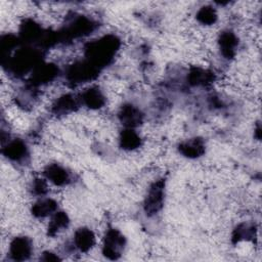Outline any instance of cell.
<instances>
[{"label":"cell","instance_id":"obj_1","mask_svg":"<svg viewBox=\"0 0 262 262\" xmlns=\"http://www.w3.org/2000/svg\"><path fill=\"white\" fill-rule=\"evenodd\" d=\"M125 245V238L120 231L110 229L104 237L103 254L111 259H116L120 256Z\"/></svg>","mask_w":262,"mask_h":262},{"label":"cell","instance_id":"obj_2","mask_svg":"<svg viewBox=\"0 0 262 262\" xmlns=\"http://www.w3.org/2000/svg\"><path fill=\"white\" fill-rule=\"evenodd\" d=\"M164 202V185L163 181L155 182L148 189L145 200V211L148 214H155L161 210Z\"/></svg>","mask_w":262,"mask_h":262},{"label":"cell","instance_id":"obj_3","mask_svg":"<svg viewBox=\"0 0 262 262\" xmlns=\"http://www.w3.org/2000/svg\"><path fill=\"white\" fill-rule=\"evenodd\" d=\"M9 253L14 260H26L32 253V244L26 236L15 237L9 248Z\"/></svg>","mask_w":262,"mask_h":262},{"label":"cell","instance_id":"obj_4","mask_svg":"<svg viewBox=\"0 0 262 262\" xmlns=\"http://www.w3.org/2000/svg\"><path fill=\"white\" fill-rule=\"evenodd\" d=\"M120 120L126 127H135L140 124L142 115L140 111L132 104H126L120 112Z\"/></svg>","mask_w":262,"mask_h":262},{"label":"cell","instance_id":"obj_5","mask_svg":"<svg viewBox=\"0 0 262 262\" xmlns=\"http://www.w3.org/2000/svg\"><path fill=\"white\" fill-rule=\"evenodd\" d=\"M237 38L236 36L229 31L223 32L220 37H219V46H220V51L222 52V54L227 57L230 58L234 55L235 53V49L237 46Z\"/></svg>","mask_w":262,"mask_h":262},{"label":"cell","instance_id":"obj_6","mask_svg":"<svg viewBox=\"0 0 262 262\" xmlns=\"http://www.w3.org/2000/svg\"><path fill=\"white\" fill-rule=\"evenodd\" d=\"M45 176L55 185H64L69 182L70 176L66 169L57 164H51L45 169Z\"/></svg>","mask_w":262,"mask_h":262},{"label":"cell","instance_id":"obj_7","mask_svg":"<svg viewBox=\"0 0 262 262\" xmlns=\"http://www.w3.org/2000/svg\"><path fill=\"white\" fill-rule=\"evenodd\" d=\"M74 242L76 247L82 251L87 252L92 248L95 243V236L92 230L88 228H80L75 232Z\"/></svg>","mask_w":262,"mask_h":262},{"label":"cell","instance_id":"obj_8","mask_svg":"<svg viewBox=\"0 0 262 262\" xmlns=\"http://www.w3.org/2000/svg\"><path fill=\"white\" fill-rule=\"evenodd\" d=\"M179 150L188 158H198L205 150V144L200 138H192L180 144Z\"/></svg>","mask_w":262,"mask_h":262},{"label":"cell","instance_id":"obj_9","mask_svg":"<svg viewBox=\"0 0 262 262\" xmlns=\"http://www.w3.org/2000/svg\"><path fill=\"white\" fill-rule=\"evenodd\" d=\"M81 99L90 108H99L104 104V96L96 87H91L84 91Z\"/></svg>","mask_w":262,"mask_h":262},{"label":"cell","instance_id":"obj_10","mask_svg":"<svg viewBox=\"0 0 262 262\" xmlns=\"http://www.w3.org/2000/svg\"><path fill=\"white\" fill-rule=\"evenodd\" d=\"M5 156L13 161H19L27 155V146L20 140H13L4 147Z\"/></svg>","mask_w":262,"mask_h":262},{"label":"cell","instance_id":"obj_11","mask_svg":"<svg viewBox=\"0 0 262 262\" xmlns=\"http://www.w3.org/2000/svg\"><path fill=\"white\" fill-rule=\"evenodd\" d=\"M55 209H56V203L53 200L45 199L37 202L33 206L32 213L36 217L43 218L50 215L52 212L55 211Z\"/></svg>","mask_w":262,"mask_h":262},{"label":"cell","instance_id":"obj_12","mask_svg":"<svg viewBox=\"0 0 262 262\" xmlns=\"http://www.w3.org/2000/svg\"><path fill=\"white\" fill-rule=\"evenodd\" d=\"M120 142L123 148L134 149L140 145V137L134 130L126 129L121 134Z\"/></svg>","mask_w":262,"mask_h":262},{"label":"cell","instance_id":"obj_13","mask_svg":"<svg viewBox=\"0 0 262 262\" xmlns=\"http://www.w3.org/2000/svg\"><path fill=\"white\" fill-rule=\"evenodd\" d=\"M69 224V218L63 212H56L52 217L49 225H48V233L50 235H54L56 232L67 228Z\"/></svg>","mask_w":262,"mask_h":262},{"label":"cell","instance_id":"obj_14","mask_svg":"<svg viewBox=\"0 0 262 262\" xmlns=\"http://www.w3.org/2000/svg\"><path fill=\"white\" fill-rule=\"evenodd\" d=\"M75 106H76V101L74 97L71 96L70 94H66L56 100V102L53 105V111L55 112V114L63 115L73 111Z\"/></svg>","mask_w":262,"mask_h":262},{"label":"cell","instance_id":"obj_15","mask_svg":"<svg viewBox=\"0 0 262 262\" xmlns=\"http://www.w3.org/2000/svg\"><path fill=\"white\" fill-rule=\"evenodd\" d=\"M196 18L201 24L210 26L216 21L217 13H216L215 9L212 8L211 6H204L198 11Z\"/></svg>","mask_w":262,"mask_h":262}]
</instances>
